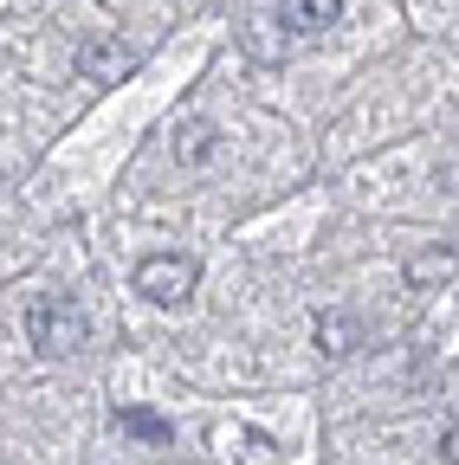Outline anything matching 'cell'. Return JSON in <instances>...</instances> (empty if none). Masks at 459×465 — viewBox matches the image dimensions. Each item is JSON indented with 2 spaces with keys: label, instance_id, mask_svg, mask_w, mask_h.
Segmentation results:
<instances>
[{
  "label": "cell",
  "instance_id": "6da1fadb",
  "mask_svg": "<svg viewBox=\"0 0 459 465\" xmlns=\"http://www.w3.org/2000/svg\"><path fill=\"white\" fill-rule=\"evenodd\" d=\"M26 342L39 349L45 362H65L85 349V311L72 298H59V291H39V298L26 304Z\"/></svg>",
  "mask_w": 459,
  "mask_h": 465
},
{
  "label": "cell",
  "instance_id": "7a4b0ae2",
  "mask_svg": "<svg viewBox=\"0 0 459 465\" xmlns=\"http://www.w3.org/2000/svg\"><path fill=\"white\" fill-rule=\"evenodd\" d=\"M195 284H201V265H195L188 252H149V259L136 265V291H143L149 304H162V311L188 304Z\"/></svg>",
  "mask_w": 459,
  "mask_h": 465
},
{
  "label": "cell",
  "instance_id": "3957f363",
  "mask_svg": "<svg viewBox=\"0 0 459 465\" xmlns=\"http://www.w3.org/2000/svg\"><path fill=\"white\" fill-rule=\"evenodd\" d=\"M78 72H85L91 84H117V78H130V45H117L110 33H91V39L78 45Z\"/></svg>",
  "mask_w": 459,
  "mask_h": 465
},
{
  "label": "cell",
  "instance_id": "277c9868",
  "mask_svg": "<svg viewBox=\"0 0 459 465\" xmlns=\"http://www.w3.org/2000/svg\"><path fill=\"white\" fill-rule=\"evenodd\" d=\"M336 20H343V0H284L278 7L284 33H330Z\"/></svg>",
  "mask_w": 459,
  "mask_h": 465
},
{
  "label": "cell",
  "instance_id": "5b68a950",
  "mask_svg": "<svg viewBox=\"0 0 459 465\" xmlns=\"http://www.w3.org/2000/svg\"><path fill=\"white\" fill-rule=\"evenodd\" d=\"M317 349H324V356H356V349H363V323L350 311H324L317 317Z\"/></svg>",
  "mask_w": 459,
  "mask_h": 465
},
{
  "label": "cell",
  "instance_id": "8992f818",
  "mask_svg": "<svg viewBox=\"0 0 459 465\" xmlns=\"http://www.w3.org/2000/svg\"><path fill=\"white\" fill-rule=\"evenodd\" d=\"M214 149H220V136H214V124H201V116L175 130V162H182V168H201Z\"/></svg>",
  "mask_w": 459,
  "mask_h": 465
},
{
  "label": "cell",
  "instance_id": "52a82bcc",
  "mask_svg": "<svg viewBox=\"0 0 459 465\" xmlns=\"http://www.w3.org/2000/svg\"><path fill=\"white\" fill-rule=\"evenodd\" d=\"M117 427H124L130 440H143V446H168V420L149 414V407H117Z\"/></svg>",
  "mask_w": 459,
  "mask_h": 465
},
{
  "label": "cell",
  "instance_id": "ba28073f",
  "mask_svg": "<svg viewBox=\"0 0 459 465\" xmlns=\"http://www.w3.org/2000/svg\"><path fill=\"white\" fill-rule=\"evenodd\" d=\"M453 272H459V252H421V259H408V284L414 291H427V284H440Z\"/></svg>",
  "mask_w": 459,
  "mask_h": 465
},
{
  "label": "cell",
  "instance_id": "9c48e42d",
  "mask_svg": "<svg viewBox=\"0 0 459 465\" xmlns=\"http://www.w3.org/2000/svg\"><path fill=\"white\" fill-rule=\"evenodd\" d=\"M440 452H446V459H453V465H459V420H453V427H446V440H440Z\"/></svg>",
  "mask_w": 459,
  "mask_h": 465
}]
</instances>
